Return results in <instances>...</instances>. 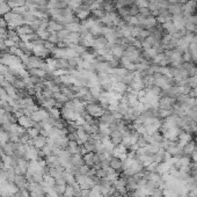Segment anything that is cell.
Segmentation results:
<instances>
[{"instance_id": "4fadbf2b", "label": "cell", "mask_w": 197, "mask_h": 197, "mask_svg": "<svg viewBox=\"0 0 197 197\" xmlns=\"http://www.w3.org/2000/svg\"><path fill=\"white\" fill-rule=\"evenodd\" d=\"M153 1H164V0H153Z\"/></svg>"}, {"instance_id": "5b68a950", "label": "cell", "mask_w": 197, "mask_h": 197, "mask_svg": "<svg viewBox=\"0 0 197 197\" xmlns=\"http://www.w3.org/2000/svg\"><path fill=\"white\" fill-rule=\"evenodd\" d=\"M195 148H196V143L194 142V140H190V142H188L185 146L182 147V155L190 157L195 152Z\"/></svg>"}, {"instance_id": "6da1fadb", "label": "cell", "mask_w": 197, "mask_h": 197, "mask_svg": "<svg viewBox=\"0 0 197 197\" xmlns=\"http://www.w3.org/2000/svg\"><path fill=\"white\" fill-rule=\"evenodd\" d=\"M85 109H86V113L89 116H92L94 118H99L105 111H107L101 106V103H96V102H88V103H86L85 105Z\"/></svg>"}, {"instance_id": "7c38bea8", "label": "cell", "mask_w": 197, "mask_h": 197, "mask_svg": "<svg viewBox=\"0 0 197 197\" xmlns=\"http://www.w3.org/2000/svg\"><path fill=\"white\" fill-rule=\"evenodd\" d=\"M188 196L189 197H197V188L190 190V191L188 193Z\"/></svg>"}, {"instance_id": "7a4b0ae2", "label": "cell", "mask_w": 197, "mask_h": 197, "mask_svg": "<svg viewBox=\"0 0 197 197\" xmlns=\"http://www.w3.org/2000/svg\"><path fill=\"white\" fill-rule=\"evenodd\" d=\"M109 138H110V142L113 143L114 146H117V145H121L122 143H123L124 136H123V132H122V131L115 130L110 132Z\"/></svg>"}, {"instance_id": "277c9868", "label": "cell", "mask_w": 197, "mask_h": 197, "mask_svg": "<svg viewBox=\"0 0 197 197\" xmlns=\"http://www.w3.org/2000/svg\"><path fill=\"white\" fill-rule=\"evenodd\" d=\"M99 122L102 124H106V125H110L111 123L115 122V117H114L113 113L110 110H107L99 117Z\"/></svg>"}, {"instance_id": "ba28073f", "label": "cell", "mask_w": 197, "mask_h": 197, "mask_svg": "<svg viewBox=\"0 0 197 197\" xmlns=\"http://www.w3.org/2000/svg\"><path fill=\"white\" fill-rule=\"evenodd\" d=\"M14 183L19 189H25L27 188V179L21 175H16L14 177Z\"/></svg>"}, {"instance_id": "8992f818", "label": "cell", "mask_w": 197, "mask_h": 197, "mask_svg": "<svg viewBox=\"0 0 197 197\" xmlns=\"http://www.w3.org/2000/svg\"><path fill=\"white\" fill-rule=\"evenodd\" d=\"M84 162L89 167H95V153L94 152H86L84 155Z\"/></svg>"}, {"instance_id": "30bf717a", "label": "cell", "mask_w": 197, "mask_h": 197, "mask_svg": "<svg viewBox=\"0 0 197 197\" xmlns=\"http://www.w3.org/2000/svg\"><path fill=\"white\" fill-rule=\"evenodd\" d=\"M20 124L23 126H30V123L29 121H28V118H26V117H21L20 118Z\"/></svg>"}, {"instance_id": "8fae6325", "label": "cell", "mask_w": 197, "mask_h": 197, "mask_svg": "<svg viewBox=\"0 0 197 197\" xmlns=\"http://www.w3.org/2000/svg\"><path fill=\"white\" fill-rule=\"evenodd\" d=\"M190 159H191V161H193L194 164H197V151H195L193 154L190 155Z\"/></svg>"}, {"instance_id": "3957f363", "label": "cell", "mask_w": 197, "mask_h": 197, "mask_svg": "<svg viewBox=\"0 0 197 197\" xmlns=\"http://www.w3.org/2000/svg\"><path fill=\"white\" fill-rule=\"evenodd\" d=\"M109 167L113 169L114 172H120L123 169V161L118 157H111L109 159Z\"/></svg>"}, {"instance_id": "9c48e42d", "label": "cell", "mask_w": 197, "mask_h": 197, "mask_svg": "<svg viewBox=\"0 0 197 197\" xmlns=\"http://www.w3.org/2000/svg\"><path fill=\"white\" fill-rule=\"evenodd\" d=\"M45 138L44 137H36V138L34 139V144H35V146L38 147V148H42V147L45 146Z\"/></svg>"}, {"instance_id": "52a82bcc", "label": "cell", "mask_w": 197, "mask_h": 197, "mask_svg": "<svg viewBox=\"0 0 197 197\" xmlns=\"http://www.w3.org/2000/svg\"><path fill=\"white\" fill-rule=\"evenodd\" d=\"M71 164L73 167H80L85 164L84 158L81 154H72L71 155Z\"/></svg>"}]
</instances>
